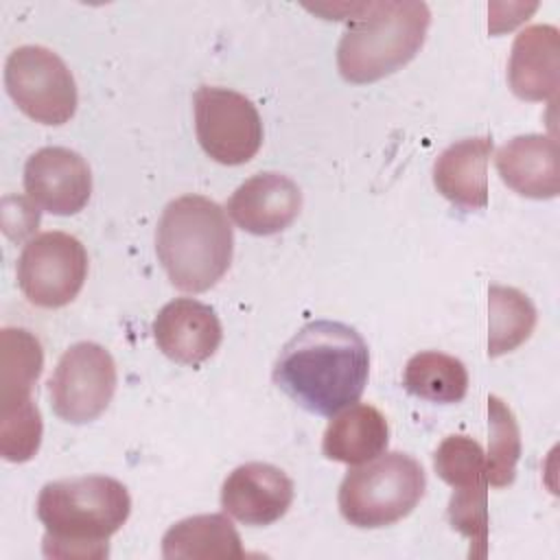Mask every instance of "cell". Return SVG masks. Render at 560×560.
Here are the masks:
<instances>
[{
  "mask_svg": "<svg viewBox=\"0 0 560 560\" xmlns=\"http://www.w3.org/2000/svg\"><path fill=\"white\" fill-rule=\"evenodd\" d=\"M271 376L302 409L332 418L359 402L370 376V350L352 326L315 319L282 346Z\"/></svg>",
  "mask_w": 560,
  "mask_h": 560,
  "instance_id": "cell-1",
  "label": "cell"
},
{
  "mask_svg": "<svg viewBox=\"0 0 560 560\" xmlns=\"http://www.w3.org/2000/svg\"><path fill=\"white\" fill-rule=\"evenodd\" d=\"M35 508L48 558H107V540L127 523L131 497L114 477L83 475L46 483Z\"/></svg>",
  "mask_w": 560,
  "mask_h": 560,
  "instance_id": "cell-2",
  "label": "cell"
},
{
  "mask_svg": "<svg viewBox=\"0 0 560 560\" xmlns=\"http://www.w3.org/2000/svg\"><path fill=\"white\" fill-rule=\"evenodd\" d=\"M155 252L179 291L203 293L230 269L234 234L225 210L203 195H182L166 203L158 230Z\"/></svg>",
  "mask_w": 560,
  "mask_h": 560,
  "instance_id": "cell-3",
  "label": "cell"
},
{
  "mask_svg": "<svg viewBox=\"0 0 560 560\" xmlns=\"http://www.w3.org/2000/svg\"><path fill=\"white\" fill-rule=\"evenodd\" d=\"M339 39L337 68L350 83L378 81L422 48L431 11L424 2H368Z\"/></svg>",
  "mask_w": 560,
  "mask_h": 560,
  "instance_id": "cell-4",
  "label": "cell"
},
{
  "mask_svg": "<svg viewBox=\"0 0 560 560\" xmlns=\"http://www.w3.org/2000/svg\"><path fill=\"white\" fill-rule=\"evenodd\" d=\"M427 475L416 457L392 451L350 468L339 486L341 516L363 529L394 525L424 497Z\"/></svg>",
  "mask_w": 560,
  "mask_h": 560,
  "instance_id": "cell-5",
  "label": "cell"
},
{
  "mask_svg": "<svg viewBox=\"0 0 560 560\" xmlns=\"http://www.w3.org/2000/svg\"><path fill=\"white\" fill-rule=\"evenodd\" d=\"M4 88L35 122L63 125L77 112V83L63 59L46 46L15 48L4 63Z\"/></svg>",
  "mask_w": 560,
  "mask_h": 560,
  "instance_id": "cell-6",
  "label": "cell"
},
{
  "mask_svg": "<svg viewBox=\"0 0 560 560\" xmlns=\"http://www.w3.org/2000/svg\"><path fill=\"white\" fill-rule=\"evenodd\" d=\"M15 276L20 291L31 304L59 308L70 304L83 289L88 252L72 234L42 232L24 245Z\"/></svg>",
  "mask_w": 560,
  "mask_h": 560,
  "instance_id": "cell-7",
  "label": "cell"
},
{
  "mask_svg": "<svg viewBox=\"0 0 560 560\" xmlns=\"http://www.w3.org/2000/svg\"><path fill=\"white\" fill-rule=\"evenodd\" d=\"M195 131L214 162L241 166L262 144V120L256 105L236 90L201 85L195 92Z\"/></svg>",
  "mask_w": 560,
  "mask_h": 560,
  "instance_id": "cell-8",
  "label": "cell"
},
{
  "mask_svg": "<svg viewBox=\"0 0 560 560\" xmlns=\"http://www.w3.org/2000/svg\"><path fill=\"white\" fill-rule=\"evenodd\" d=\"M116 363L101 343L79 341L57 361L48 381L52 411L70 424L96 420L116 392Z\"/></svg>",
  "mask_w": 560,
  "mask_h": 560,
  "instance_id": "cell-9",
  "label": "cell"
},
{
  "mask_svg": "<svg viewBox=\"0 0 560 560\" xmlns=\"http://www.w3.org/2000/svg\"><path fill=\"white\" fill-rule=\"evenodd\" d=\"M24 190L37 208L50 214H77L92 195L90 164L72 149L42 147L24 164Z\"/></svg>",
  "mask_w": 560,
  "mask_h": 560,
  "instance_id": "cell-10",
  "label": "cell"
},
{
  "mask_svg": "<svg viewBox=\"0 0 560 560\" xmlns=\"http://www.w3.org/2000/svg\"><path fill=\"white\" fill-rule=\"evenodd\" d=\"M293 501V481L273 464L247 462L236 466L221 486V508L254 527L280 521Z\"/></svg>",
  "mask_w": 560,
  "mask_h": 560,
  "instance_id": "cell-11",
  "label": "cell"
},
{
  "mask_svg": "<svg viewBox=\"0 0 560 560\" xmlns=\"http://www.w3.org/2000/svg\"><path fill=\"white\" fill-rule=\"evenodd\" d=\"M153 337L171 361L195 368L217 352L223 328L208 304L192 298H175L158 311Z\"/></svg>",
  "mask_w": 560,
  "mask_h": 560,
  "instance_id": "cell-12",
  "label": "cell"
},
{
  "mask_svg": "<svg viewBox=\"0 0 560 560\" xmlns=\"http://www.w3.org/2000/svg\"><path fill=\"white\" fill-rule=\"evenodd\" d=\"M302 208L300 186L282 173H256L245 179L228 201L232 221L256 236L287 230Z\"/></svg>",
  "mask_w": 560,
  "mask_h": 560,
  "instance_id": "cell-13",
  "label": "cell"
},
{
  "mask_svg": "<svg viewBox=\"0 0 560 560\" xmlns=\"http://www.w3.org/2000/svg\"><path fill=\"white\" fill-rule=\"evenodd\" d=\"M510 90L523 101H551L560 88V33L551 24L523 28L508 61Z\"/></svg>",
  "mask_w": 560,
  "mask_h": 560,
  "instance_id": "cell-14",
  "label": "cell"
},
{
  "mask_svg": "<svg viewBox=\"0 0 560 560\" xmlns=\"http://www.w3.org/2000/svg\"><path fill=\"white\" fill-rule=\"evenodd\" d=\"M501 182L529 199H553L560 190L558 142L527 133L508 140L494 158Z\"/></svg>",
  "mask_w": 560,
  "mask_h": 560,
  "instance_id": "cell-15",
  "label": "cell"
},
{
  "mask_svg": "<svg viewBox=\"0 0 560 560\" xmlns=\"http://www.w3.org/2000/svg\"><path fill=\"white\" fill-rule=\"evenodd\" d=\"M492 138H464L446 147L433 164V184L442 197L464 210L488 206V160Z\"/></svg>",
  "mask_w": 560,
  "mask_h": 560,
  "instance_id": "cell-16",
  "label": "cell"
},
{
  "mask_svg": "<svg viewBox=\"0 0 560 560\" xmlns=\"http://www.w3.org/2000/svg\"><path fill=\"white\" fill-rule=\"evenodd\" d=\"M387 442L389 424L385 416L372 405H350L328 422L322 451L332 462L357 466L385 453Z\"/></svg>",
  "mask_w": 560,
  "mask_h": 560,
  "instance_id": "cell-17",
  "label": "cell"
},
{
  "mask_svg": "<svg viewBox=\"0 0 560 560\" xmlns=\"http://www.w3.org/2000/svg\"><path fill=\"white\" fill-rule=\"evenodd\" d=\"M162 556L179 558H243L236 527L225 514H197L177 521L162 536Z\"/></svg>",
  "mask_w": 560,
  "mask_h": 560,
  "instance_id": "cell-18",
  "label": "cell"
},
{
  "mask_svg": "<svg viewBox=\"0 0 560 560\" xmlns=\"http://www.w3.org/2000/svg\"><path fill=\"white\" fill-rule=\"evenodd\" d=\"M44 368L39 339L15 326L0 330V409L31 400V389Z\"/></svg>",
  "mask_w": 560,
  "mask_h": 560,
  "instance_id": "cell-19",
  "label": "cell"
},
{
  "mask_svg": "<svg viewBox=\"0 0 560 560\" xmlns=\"http://www.w3.org/2000/svg\"><path fill=\"white\" fill-rule=\"evenodd\" d=\"M402 385L411 396L451 405L466 396L468 372L459 359L446 352L422 350L407 361Z\"/></svg>",
  "mask_w": 560,
  "mask_h": 560,
  "instance_id": "cell-20",
  "label": "cell"
},
{
  "mask_svg": "<svg viewBox=\"0 0 560 560\" xmlns=\"http://www.w3.org/2000/svg\"><path fill=\"white\" fill-rule=\"evenodd\" d=\"M536 326L532 300L514 287L488 289V357H501L525 343Z\"/></svg>",
  "mask_w": 560,
  "mask_h": 560,
  "instance_id": "cell-21",
  "label": "cell"
},
{
  "mask_svg": "<svg viewBox=\"0 0 560 560\" xmlns=\"http://www.w3.org/2000/svg\"><path fill=\"white\" fill-rule=\"evenodd\" d=\"M488 429H490V446L486 455L488 483H492L494 488H505L516 477V462L521 457V431L508 402L494 394L488 398Z\"/></svg>",
  "mask_w": 560,
  "mask_h": 560,
  "instance_id": "cell-22",
  "label": "cell"
},
{
  "mask_svg": "<svg viewBox=\"0 0 560 560\" xmlns=\"http://www.w3.org/2000/svg\"><path fill=\"white\" fill-rule=\"evenodd\" d=\"M433 468L453 490L488 483L486 453L477 440L466 435L444 438L433 453Z\"/></svg>",
  "mask_w": 560,
  "mask_h": 560,
  "instance_id": "cell-23",
  "label": "cell"
},
{
  "mask_svg": "<svg viewBox=\"0 0 560 560\" xmlns=\"http://www.w3.org/2000/svg\"><path fill=\"white\" fill-rule=\"evenodd\" d=\"M42 413L31 400L0 409V455L11 464L35 457L42 444Z\"/></svg>",
  "mask_w": 560,
  "mask_h": 560,
  "instance_id": "cell-24",
  "label": "cell"
},
{
  "mask_svg": "<svg viewBox=\"0 0 560 560\" xmlns=\"http://www.w3.org/2000/svg\"><path fill=\"white\" fill-rule=\"evenodd\" d=\"M448 523L470 540V558L488 553V483L455 488L448 499Z\"/></svg>",
  "mask_w": 560,
  "mask_h": 560,
  "instance_id": "cell-25",
  "label": "cell"
}]
</instances>
